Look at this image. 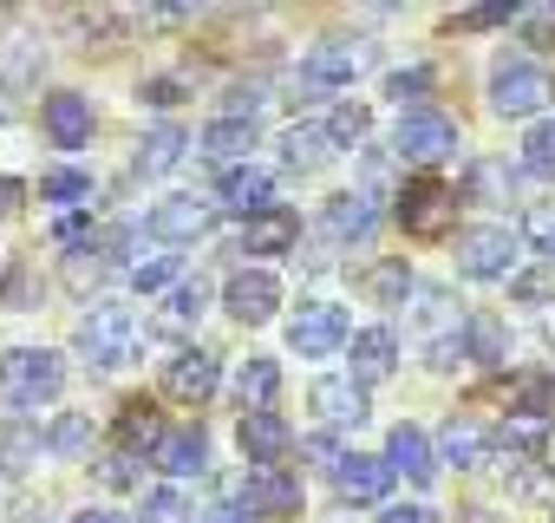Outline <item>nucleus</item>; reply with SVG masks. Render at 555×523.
I'll return each instance as SVG.
<instances>
[{
	"instance_id": "1",
	"label": "nucleus",
	"mask_w": 555,
	"mask_h": 523,
	"mask_svg": "<svg viewBox=\"0 0 555 523\" xmlns=\"http://www.w3.org/2000/svg\"><path fill=\"white\" fill-rule=\"evenodd\" d=\"M66 386V360L47 354V347H8L0 354V399L34 412V406H53Z\"/></svg>"
},
{
	"instance_id": "2",
	"label": "nucleus",
	"mask_w": 555,
	"mask_h": 523,
	"mask_svg": "<svg viewBox=\"0 0 555 523\" xmlns=\"http://www.w3.org/2000/svg\"><path fill=\"white\" fill-rule=\"evenodd\" d=\"M79 354H86V367H125L131 354H138V315L131 308H118V302H99L86 321H79Z\"/></svg>"
},
{
	"instance_id": "3",
	"label": "nucleus",
	"mask_w": 555,
	"mask_h": 523,
	"mask_svg": "<svg viewBox=\"0 0 555 523\" xmlns=\"http://www.w3.org/2000/svg\"><path fill=\"white\" fill-rule=\"evenodd\" d=\"M548 99H555V73H548L542 60H503V66L490 73V105H496L503 118H535Z\"/></svg>"
},
{
	"instance_id": "4",
	"label": "nucleus",
	"mask_w": 555,
	"mask_h": 523,
	"mask_svg": "<svg viewBox=\"0 0 555 523\" xmlns=\"http://www.w3.org/2000/svg\"><path fill=\"white\" fill-rule=\"evenodd\" d=\"M399 229L405 235H418V242H438L451 222H457V190L451 183H438V177H412L405 190H399Z\"/></svg>"
},
{
	"instance_id": "5",
	"label": "nucleus",
	"mask_w": 555,
	"mask_h": 523,
	"mask_svg": "<svg viewBox=\"0 0 555 523\" xmlns=\"http://www.w3.org/2000/svg\"><path fill=\"white\" fill-rule=\"evenodd\" d=\"M392 151H399L405 164H444V157H457V125H451L444 112H431V105H412V112L399 118Z\"/></svg>"
},
{
	"instance_id": "6",
	"label": "nucleus",
	"mask_w": 555,
	"mask_h": 523,
	"mask_svg": "<svg viewBox=\"0 0 555 523\" xmlns=\"http://www.w3.org/2000/svg\"><path fill=\"white\" fill-rule=\"evenodd\" d=\"M516 229L509 222H483V229H470L464 242H457V269L470 276V282H503L509 269H516Z\"/></svg>"
},
{
	"instance_id": "7",
	"label": "nucleus",
	"mask_w": 555,
	"mask_h": 523,
	"mask_svg": "<svg viewBox=\"0 0 555 523\" xmlns=\"http://www.w3.org/2000/svg\"><path fill=\"white\" fill-rule=\"evenodd\" d=\"M353 341V328H347V315L334 308V302H301V315L288 321V347L301 354V360H327V354H340Z\"/></svg>"
},
{
	"instance_id": "8",
	"label": "nucleus",
	"mask_w": 555,
	"mask_h": 523,
	"mask_svg": "<svg viewBox=\"0 0 555 523\" xmlns=\"http://www.w3.org/2000/svg\"><path fill=\"white\" fill-rule=\"evenodd\" d=\"M216 386H222V360H216L209 347H183L177 360H164V393H170V399L203 406Z\"/></svg>"
},
{
	"instance_id": "9",
	"label": "nucleus",
	"mask_w": 555,
	"mask_h": 523,
	"mask_svg": "<svg viewBox=\"0 0 555 523\" xmlns=\"http://www.w3.org/2000/svg\"><path fill=\"white\" fill-rule=\"evenodd\" d=\"M222 308H229L235 321L261 328L274 308H282V282H274L268 269H235V276H229V289H222Z\"/></svg>"
},
{
	"instance_id": "10",
	"label": "nucleus",
	"mask_w": 555,
	"mask_h": 523,
	"mask_svg": "<svg viewBox=\"0 0 555 523\" xmlns=\"http://www.w3.org/2000/svg\"><path fill=\"white\" fill-rule=\"evenodd\" d=\"M242 451H248V464L255 471H282V458L295 451V432H288V419L282 412H242Z\"/></svg>"
},
{
	"instance_id": "11",
	"label": "nucleus",
	"mask_w": 555,
	"mask_h": 523,
	"mask_svg": "<svg viewBox=\"0 0 555 523\" xmlns=\"http://www.w3.org/2000/svg\"><path fill=\"white\" fill-rule=\"evenodd\" d=\"M242 510L248 516H295L301 510V477L295 471H255V477H242Z\"/></svg>"
},
{
	"instance_id": "12",
	"label": "nucleus",
	"mask_w": 555,
	"mask_h": 523,
	"mask_svg": "<svg viewBox=\"0 0 555 523\" xmlns=\"http://www.w3.org/2000/svg\"><path fill=\"white\" fill-rule=\"evenodd\" d=\"M209 222H216V203H203V196H164L151 209L157 242H196V235H209Z\"/></svg>"
},
{
	"instance_id": "13",
	"label": "nucleus",
	"mask_w": 555,
	"mask_h": 523,
	"mask_svg": "<svg viewBox=\"0 0 555 523\" xmlns=\"http://www.w3.org/2000/svg\"><path fill=\"white\" fill-rule=\"evenodd\" d=\"M334 490H340L347 503H379V497L392 490V464H386V458H366V451H347V458L334 464Z\"/></svg>"
},
{
	"instance_id": "14",
	"label": "nucleus",
	"mask_w": 555,
	"mask_h": 523,
	"mask_svg": "<svg viewBox=\"0 0 555 523\" xmlns=\"http://www.w3.org/2000/svg\"><path fill=\"white\" fill-rule=\"evenodd\" d=\"M366 40H321V47H308V79L314 86H347V79H360L366 73Z\"/></svg>"
},
{
	"instance_id": "15",
	"label": "nucleus",
	"mask_w": 555,
	"mask_h": 523,
	"mask_svg": "<svg viewBox=\"0 0 555 523\" xmlns=\"http://www.w3.org/2000/svg\"><path fill=\"white\" fill-rule=\"evenodd\" d=\"M40 125H47V138H53L60 151H79V144L92 138V99H79V92H53V99L40 105Z\"/></svg>"
},
{
	"instance_id": "16",
	"label": "nucleus",
	"mask_w": 555,
	"mask_h": 523,
	"mask_svg": "<svg viewBox=\"0 0 555 523\" xmlns=\"http://www.w3.org/2000/svg\"><path fill=\"white\" fill-rule=\"evenodd\" d=\"M295 242H301V216H295V209H282V203L242 222V248H248V255H288Z\"/></svg>"
},
{
	"instance_id": "17",
	"label": "nucleus",
	"mask_w": 555,
	"mask_h": 523,
	"mask_svg": "<svg viewBox=\"0 0 555 523\" xmlns=\"http://www.w3.org/2000/svg\"><path fill=\"white\" fill-rule=\"evenodd\" d=\"M392 367H399V334L392 328H366V334H353V386H379V380H392Z\"/></svg>"
},
{
	"instance_id": "18",
	"label": "nucleus",
	"mask_w": 555,
	"mask_h": 523,
	"mask_svg": "<svg viewBox=\"0 0 555 523\" xmlns=\"http://www.w3.org/2000/svg\"><path fill=\"white\" fill-rule=\"evenodd\" d=\"M164 438H170V432H164V412H157L151 399H125V406H118V451H125V458H138V451L157 458Z\"/></svg>"
},
{
	"instance_id": "19",
	"label": "nucleus",
	"mask_w": 555,
	"mask_h": 523,
	"mask_svg": "<svg viewBox=\"0 0 555 523\" xmlns=\"http://www.w3.org/2000/svg\"><path fill=\"white\" fill-rule=\"evenodd\" d=\"M321 222H327V235L347 248V242H373V229H379V209H373L360 190H347V196H327Z\"/></svg>"
},
{
	"instance_id": "20",
	"label": "nucleus",
	"mask_w": 555,
	"mask_h": 523,
	"mask_svg": "<svg viewBox=\"0 0 555 523\" xmlns=\"http://www.w3.org/2000/svg\"><path fill=\"white\" fill-rule=\"evenodd\" d=\"M386 464H392V477L405 471L412 484H431V477H438V451H431V438H425L418 425H392V438H386Z\"/></svg>"
},
{
	"instance_id": "21",
	"label": "nucleus",
	"mask_w": 555,
	"mask_h": 523,
	"mask_svg": "<svg viewBox=\"0 0 555 523\" xmlns=\"http://www.w3.org/2000/svg\"><path fill=\"white\" fill-rule=\"evenodd\" d=\"M308 406H314L327 425H360V419H366V386H353V380H314Z\"/></svg>"
},
{
	"instance_id": "22",
	"label": "nucleus",
	"mask_w": 555,
	"mask_h": 523,
	"mask_svg": "<svg viewBox=\"0 0 555 523\" xmlns=\"http://www.w3.org/2000/svg\"><path fill=\"white\" fill-rule=\"evenodd\" d=\"M274 393H282V367H274L268 354L242 360V373H235V406H242V412H274Z\"/></svg>"
},
{
	"instance_id": "23",
	"label": "nucleus",
	"mask_w": 555,
	"mask_h": 523,
	"mask_svg": "<svg viewBox=\"0 0 555 523\" xmlns=\"http://www.w3.org/2000/svg\"><path fill=\"white\" fill-rule=\"evenodd\" d=\"M222 203L242 209V216H261V209H274V177L255 170V164H235V170L222 177Z\"/></svg>"
},
{
	"instance_id": "24",
	"label": "nucleus",
	"mask_w": 555,
	"mask_h": 523,
	"mask_svg": "<svg viewBox=\"0 0 555 523\" xmlns=\"http://www.w3.org/2000/svg\"><path fill=\"white\" fill-rule=\"evenodd\" d=\"M157 464H164L170 477H203V471H209V438H203V425L170 432V438H164V451H157Z\"/></svg>"
},
{
	"instance_id": "25",
	"label": "nucleus",
	"mask_w": 555,
	"mask_h": 523,
	"mask_svg": "<svg viewBox=\"0 0 555 523\" xmlns=\"http://www.w3.org/2000/svg\"><path fill=\"white\" fill-rule=\"evenodd\" d=\"M282 157H288V170H321V164L334 157V138H327V125H288V138H282Z\"/></svg>"
},
{
	"instance_id": "26",
	"label": "nucleus",
	"mask_w": 555,
	"mask_h": 523,
	"mask_svg": "<svg viewBox=\"0 0 555 523\" xmlns=\"http://www.w3.org/2000/svg\"><path fill=\"white\" fill-rule=\"evenodd\" d=\"M542 438H548V419H529V412H509V419H503V432H496V445H503V458H509V464H535Z\"/></svg>"
},
{
	"instance_id": "27",
	"label": "nucleus",
	"mask_w": 555,
	"mask_h": 523,
	"mask_svg": "<svg viewBox=\"0 0 555 523\" xmlns=\"http://www.w3.org/2000/svg\"><path fill=\"white\" fill-rule=\"evenodd\" d=\"M438 451H444V464L470 471V464H483L490 438H483V425H477V419H451V425H444V438H438Z\"/></svg>"
},
{
	"instance_id": "28",
	"label": "nucleus",
	"mask_w": 555,
	"mask_h": 523,
	"mask_svg": "<svg viewBox=\"0 0 555 523\" xmlns=\"http://www.w3.org/2000/svg\"><path fill=\"white\" fill-rule=\"evenodd\" d=\"M366 295H373L379 308H405V295H412V269H405V255L373 262V269H366Z\"/></svg>"
},
{
	"instance_id": "29",
	"label": "nucleus",
	"mask_w": 555,
	"mask_h": 523,
	"mask_svg": "<svg viewBox=\"0 0 555 523\" xmlns=\"http://www.w3.org/2000/svg\"><path fill=\"white\" fill-rule=\"evenodd\" d=\"M203 151H209L216 164H235V157L255 151V125H248V118H216V125L203 131Z\"/></svg>"
},
{
	"instance_id": "30",
	"label": "nucleus",
	"mask_w": 555,
	"mask_h": 523,
	"mask_svg": "<svg viewBox=\"0 0 555 523\" xmlns=\"http://www.w3.org/2000/svg\"><path fill=\"white\" fill-rule=\"evenodd\" d=\"M183 151H190V138H183L177 125H157V131L144 138V151H138V170H144V177H164V170L183 164Z\"/></svg>"
},
{
	"instance_id": "31",
	"label": "nucleus",
	"mask_w": 555,
	"mask_h": 523,
	"mask_svg": "<svg viewBox=\"0 0 555 523\" xmlns=\"http://www.w3.org/2000/svg\"><path fill=\"white\" fill-rule=\"evenodd\" d=\"M464 354L477 367H503V321L496 315H470L464 321Z\"/></svg>"
},
{
	"instance_id": "32",
	"label": "nucleus",
	"mask_w": 555,
	"mask_h": 523,
	"mask_svg": "<svg viewBox=\"0 0 555 523\" xmlns=\"http://www.w3.org/2000/svg\"><path fill=\"white\" fill-rule=\"evenodd\" d=\"M366 131H373V112L366 105H334V118H327V138H334V151H347V144H366Z\"/></svg>"
},
{
	"instance_id": "33",
	"label": "nucleus",
	"mask_w": 555,
	"mask_h": 523,
	"mask_svg": "<svg viewBox=\"0 0 555 523\" xmlns=\"http://www.w3.org/2000/svg\"><path fill=\"white\" fill-rule=\"evenodd\" d=\"M509 295H516V302H529V308H535V302H555V255H542L535 269L509 276Z\"/></svg>"
},
{
	"instance_id": "34",
	"label": "nucleus",
	"mask_w": 555,
	"mask_h": 523,
	"mask_svg": "<svg viewBox=\"0 0 555 523\" xmlns=\"http://www.w3.org/2000/svg\"><path fill=\"white\" fill-rule=\"evenodd\" d=\"M522 170H529V177H555V118H542V125L522 138Z\"/></svg>"
},
{
	"instance_id": "35",
	"label": "nucleus",
	"mask_w": 555,
	"mask_h": 523,
	"mask_svg": "<svg viewBox=\"0 0 555 523\" xmlns=\"http://www.w3.org/2000/svg\"><path fill=\"white\" fill-rule=\"evenodd\" d=\"M203 302H209V289H203V282H177V289H170V302H164V328H190V321L203 315Z\"/></svg>"
},
{
	"instance_id": "36",
	"label": "nucleus",
	"mask_w": 555,
	"mask_h": 523,
	"mask_svg": "<svg viewBox=\"0 0 555 523\" xmlns=\"http://www.w3.org/2000/svg\"><path fill=\"white\" fill-rule=\"evenodd\" d=\"M40 196L47 203H79V196H92V177L86 170H47L40 177Z\"/></svg>"
},
{
	"instance_id": "37",
	"label": "nucleus",
	"mask_w": 555,
	"mask_h": 523,
	"mask_svg": "<svg viewBox=\"0 0 555 523\" xmlns=\"http://www.w3.org/2000/svg\"><path fill=\"white\" fill-rule=\"evenodd\" d=\"M170 276H177V255H144V262H131V289H138V295H157Z\"/></svg>"
},
{
	"instance_id": "38",
	"label": "nucleus",
	"mask_w": 555,
	"mask_h": 523,
	"mask_svg": "<svg viewBox=\"0 0 555 523\" xmlns=\"http://www.w3.org/2000/svg\"><path fill=\"white\" fill-rule=\"evenodd\" d=\"M516 412H529V419H548V412H555V373H542V380H522V386H516Z\"/></svg>"
},
{
	"instance_id": "39",
	"label": "nucleus",
	"mask_w": 555,
	"mask_h": 523,
	"mask_svg": "<svg viewBox=\"0 0 555 523\" xmlns=\"http://www.w3.org/2000/svg\"><path fill=\"white\" fill-rule=\"evenodd\" d=\"M138 523H190V503H183V490H151Z\"/></svg>"
},
{
	"instance_id": "40",
	"label": "nucleus",
	"mask_w": 555,
	"mask_h": 523,
	"mask_svg": "<svg viewBox=\"0 0 555 523\" xmlns=\"http://www.w3.org/2000/svg\"><path fill=\"white\" fill-rule=\"evenodd\" d=\"M47 445H53V451H66V458H73V451H86V445H92V425H86V419H79V412H66V419H60V425H53V438H47Z\"/></svg>"
},
{
	"instance_id": "41",
	"label": "nucleus",
	"mask_w": 555,
	"mask_h": 523,
	"mask_svg": "<svg viewBox=\"0 0 555 523\" xmlns=\"http://www.w3.org/2000/svg\"><path fill=\"white\" fill-rule=\"evenodd\" d=\"M522 235H529L542 255H555V203H535V209L522 216Z\"/></svg>"
},
{
	"instance_id": "42",
	"label": "nucleus",
	"mask_w": 555,
	"mask_h": 523,
	"mask_svg": "<svg viewBox=\"0 0 555 523\" xmlns=\"http://www.w3.org/2000/svg\"><path fill=\"white\" fill-rule=\"evenodd\" d=\"M27 47H34V40L8 27V34H0V66H14V73H34V66H40V53H27Z\"/></svg>"
},
{
	"instance_id": "43",
	"label": "nucleus",
	"mask_w": 555,
	"mask_h": 523,
	"mask_svg": "<svg viewBox=\"0 0 555 523\" xmlns=\"http://www.w3.org/2000/svg\"><path fill=\"white\" fill-rule=\"evenodd\" d=\"M503 21H522V8H470V14H457L464 34H483V27H503Z\"/></svg>"
},
{
	"instance_id": "44",
	"label": "nucleus",
	"mask_w": 555,
	"mask_h": 523,
	"mask_svg": "<svg viewBox=\"0 0 555 523\" xmlns=\"http://www.w3.org/2000/svg\"><path fill=\"white\" fill-rule=\"evenodd\" d=\"M425 86H431V73H425V66H412V73H392V79H386V99H399V105H405V99H418Z\"/></svg>"
},
{
	"instance_id": "45",
	"label": "nucleus",
	"mask_w": 555,
	"mask_h": 523,
	"mask_svg": "<svg viewBox=\"0 0 555 523\" xmlns=\"http://www.w3.org/2000/svg\"><path fill=\"white\" fill-rule=\"evenodd\" d=\"M73 27L86 40H118V14H73Z\"/></svg>"
},
{
	"instance_id": "46",
	"label": "nucleus",
	"mask_w": 555,
	"mask_h": 523,
	"mask_svg": "<svg viewBox=\"0 0 555 523\" xmlns=\"http://www.w3.org/2000/svg\"><path fill=\"white\" fill-rule=\"evenodd\" d=\"M470 183H477V196H503V190H509V170H496V164H477V170H470ZM503 203H509V196H503Z\"/></svg>"
},
{
	"instance_id": "47",
	"label": "nucleus",
	"mask_w": 555,
	"mask_h": 523,
	"mask_svg": "<svg viewBox=\"0 0 555 523\" xmlns=\"http://www.w3.org/2000/svg\"><path fill=\"white\" fill-rule=\"evenodd\" d=\"M99 477H105L112 490H125V484H138V471H131V458H125V451H112V458L99 464Z\"/></svg>"
},
{
	"instance_id": "48",
	"label": "nucleus",
	"mask_w": 555,
	"mask_h": 523,
	"mask_svg": "<svg viewBox=\"0 0 555 523\" xmlns=\"http://www.w3.org/2000/svg\"><path fill=\"white\" fill-rule=\"evenodd\" d=\"M190 21V8H144L138 14V27H183Z\"/></svg>"
},
{
	"instance_id": "49",
	"label": "nucleus",
	"mask_w": 555,
	"mask_h": 523,
	"mask_svg": "<svg viewBox=\"0 0 555 523\" xmlns=\"http://www.w3.org/2000/svg\"><path fill=\"white\" fill-rule=\"evenodd\" d=\"M138 99H144V105H157V112H170V105H177V79H151Z\"/></svg>"
},
{
	"instance_id": "50",
	"label": "nucleus",
	"mask_w": 555,
	"mask_h": 523,
	"mask_svg": "<svg viewBox=\"0 0 555 523\" xmlns=\"http://www.w3.org/2000/svg\"><path fill=\"white\" fill-rule=\"evenodd\" d=\"M522 27H529V47H548L555 40V14H522Z\"/></svg>"
},
{
	"instance_id": "51",
	"label": "nucleus",
	"mask_w": 555,
	"mask_h": 523,
	"mask_svg": "<svg viewBox=\"0 0 555 523\" xmlns=\"http://www.w3.org/2000/svg\"><path fill=\"white\" fill-rule=\"evenodd\" d=\"M203 523H255L242 503H216V510H203Z\"/></svg>"
},
{
	"instance_id": "52",
	"label": "nucleus",
	"mask_w": 555,
	"mask_h": 523,
	"mask_svg": "<svg viewBox=\"0 0 555 523\" xmlns=\"http://www.w3.org/2000/svg\"><path fill=\"white\" fill-rule=\"evenodd\" d=\"M379 523H431V510H418V503H399V510H386Z\"/></svg>"
},
{
	"instance_id": "53",
	"label": "nucleus",
	"mask_w": 555,
	"mask_h": 523,
	"mask_svg": "<svg viewBox=\"0 0 555 523\" xmlns=\"http://www.w3.org/2000/svg\"><path fill=\"white\" fill-rule=\"evenodd\" d=\"M73 523H125V516H112V510H79Z\"/></svg>"
},
{
	"instance_id": "54",
	"label": "nucleus",
	"mask_w": 555,
	"mask_h": 523,
	"mask_svg": "<svg viewBox=\"0 0 555 523\" xmlns=\"http://www.w3.org/2000/svg\"><path fill=\"white\" fill-rule=\"evenodd\" d=\"M14 196H21V190H14V183H0V209H8V203H14Z\"/></svg>"
},
{
	"instance_id": "55",
	"label": "nucleus",
	"mask_w": 555,
	"mask_h": 523,
	"mask_svg": "<svg viewBox=\"0 0 555 523\" xmlns=\"http://www.w3.org/2000/svg\"><path fill=\"white\" fill-rule=\"evenodd\" d=\"M0 118H8V99H0Z\"/></svg>"
},
{
	"instance_id": "56",
	"label": "nucleus",
	"mask_w": 555,
	"mask_h": 523,
	"mask_svg": "<svg viewBox=\"0 0 555 523\" xmlns=\"http://www.w3.org/2000/svg\"><path fill=\"white\" fill-rule=\"evenodd\" d=\"M548 516H555V510H548Z\"/></svg>"
}]
</instances>
